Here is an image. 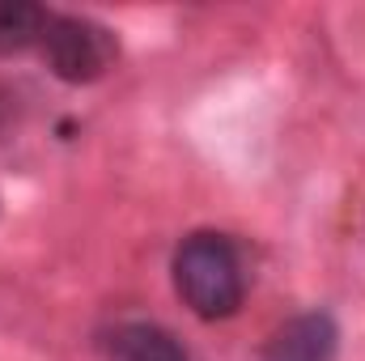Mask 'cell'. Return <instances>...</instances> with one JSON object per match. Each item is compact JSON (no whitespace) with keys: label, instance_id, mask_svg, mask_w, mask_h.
Listing matches in <instances>:
<instances>
[{"label":"cell","instance_id":"obj_3","mask_svg":"<svg viewBox=\"0 0 365 361\" xmlns=\"http://www.w3.org/2000/svg\"><path fill=\"white\" fill-rule=\"evenodd\" d=\"M340 327L327 310H302L268 336L259 361H336Z\"/></svg>","mask_w":365,"mask_h":361},{"label":"cell","instance_id":"obj_1","mask_svg":"<svg viewBox=\"0 0 365 361\" xmlns=\"http://www.w3.org/2000/svg\"><path fill=\"white\" fill-rule=\"evenodd\" d=\"M175 289L200 319H230L247 298L238 247L217 230L187 234L175 251Z\"/></svg>","mask_w":365,"mask_h":361},{"label":"cell","instance_id":"obj_5","mask_svg":"<svg viewBox=\"0 0 365 361\" xmlns=\"http://www.w3.org/2000/svg\"><path fill=\"white\" fill-rule=\"evenodd\" d=\"M47 17H51V9H43V4L0 0V56H17V51L38 47Z\"/></svg>","mask_w":365,"mask_h":361},{"label":"cell","instance_id":"obj_4","mask_svg":"<svg viewBox=\"0 0 365 361\" xmlns=\"http://www.w3.org/2000/svg\"><path fill=\"white\" fill-rule=\"evenodd\" d=\"M106 357L110 361H187V349L175 332L158 327V323H119L106 336Z\"/></svg>","mask_w":365,"mask_h":361},{"label":"cell","instance_id":"obj_2","mask_svg":"<svg viewBox=\"0 0 365 361\" xmlns=\"http://www.w3.org/2000/svg\"><path fill=\"white\" fill-rule=\"evenodd\" d=\"M38 51L47 60V68L68 81V86H90L98 77H106L119 60V39L110 26L81 17V13H51L38 39Z\"/></svg>","mask_w":365,"mask_h":361}]
</instances>
